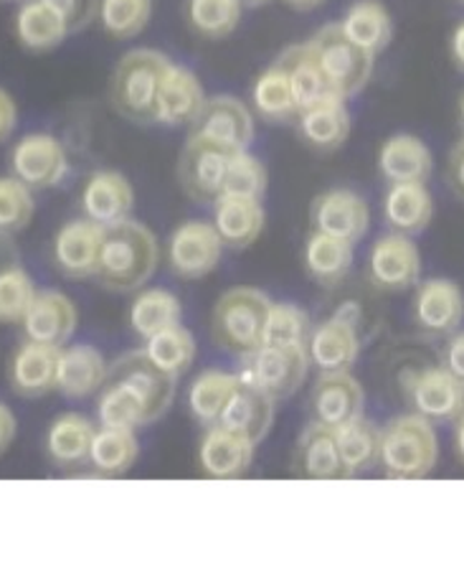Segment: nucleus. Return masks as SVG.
I'll use <instances>...</instances> for the list:
<instances>
[{
  "mask_svg": "<svg viewBox=\"0 0 464 569\" xmlns=\"http://www.w3.org/2000/svg\"><path fill=\"white\" fill-rule=\"evenodd\" d=\"M160 264V242L153 229L128 219L104 227V244L94 280L112 292H138L145 288Z\"/></svg>",
  "mask_w": 464,
  "mask_h": 569,
  "instance_id": "nucleus-1",
  "label": "nucleus"
},
{
  "mask_svg": "<svg viewBox=\"0 0 464 569\" xmlns=\"http://www.w3.org/2000/svg\"><path fill=\"white\" fill-rule=\"evenodd\" d=\"M171 61L168 53L148 47L124 51L110 77L112 110L135 124H155L158 89Z\"/></svg>",
  "mask_w": 464,
  "mask_h": 569,
  "instance_id": "nucleus-2",
  "label": "nucleus"
},
{
  "mask_svg": "<svg viewBox=\"0 0 464 569\" xmlns=\"http://www.w3.org/2000/svg\"><path fill=\"white\" fill-rule=\"evenodd\" d=\"M272 300L256 288H231L211 313V338L221 351L249 359L264 346V328Z\"/></svg>",
  "mask_w": 464,
  "mask_h": 569,
  "instance_id": "nucleus-3",
  "label": "nucleus"
},
{
  "mask_svg": "<svg viewBox=\"0 0 464 569\" xmlns=\"http://www.w3.org/2000/svg\"><path fill=\"white\" fill-rule=\"evenodd\" d=\"M440 460V438L434 422L408 412L399 415L381 427V460L383 473L394 480L426 478Z\"/></svg>",
  "mask_w": 464,
  "mask_h": 569,
  "instance_id": "nucleus-4",
  "label": "nucleus"
},
{
  "mask_svg": "<svg viewBox=\"0 0 464 569\" xmlns=\"http://www.w3.org/2000/svg\"><path fill=\"white\" fill-rule=\"evenodd\" d=\"M312 49H315V57L323 67L327 82L343 100H351V97L361 94L365 84L371 82L373 67H376V57H371L369 51L347 39L343 33L341 23H325L323 29L310 39Z\"/></svg>",
  "mask_w": 464,
  "mask_h": 569,
  "instance_id": "nucleus-5",
  "label": "nucleus"
},
{
  "mask_svg": "<svg viewBox=\"0 0 464 569\" xmlns=\"http://www.w3.org/2000/svg\"><path fill=\"white\" fill-rule=\"evenodd\" d=\"M234 153L236 150L189 132V140L178 158V183L183 193L201 207H213L224 193L229 163Z\"/></svg>",
  "mask_w": 464,
  "mask_h": 569,
  "instance_id": "nucleus-6",
  "label": "nucleus"
},
{
  "mask_svg": "<svg viewBox=\"0 0 464 569\" xmlns=\"http://www.w3.org/2000/svg\"><path fill=\"white\" fill-rule=\"evenodd\" d=\"M224 239L219 237L211 219H185L165 242L168 270L183 280H201L221 264Z\"/></svg>",
  "mask_w": 464,
  "mask_h": 569,
  "instance_id": "nucleus-7",
  "label": "nucleus"
},
{
  "mask_svg": "<svg viewBox=\"0 0 464 569\" xmlns=\"http://www.w3.org/2000/svg\"><path fill=\"white\" fill-rule=\"evenodd\" d=\"M241 379L252 381L274 402L292 397L305 385L307 371L312 367L307 346H262L249 356Z\"/></svg>",
  "mask_w": 464,
  "mask_h": 569,
  "instance_id": "nucleus-8",
  "label": "nucleus"
},
{
  "mask_svg": "<svg viewBox=\"0 0 464 569\" xmlns=\"http://www.w3.org/2000/svg\"><path fill=\"white\" fill-rule=\"evenodd\" d=\"M8 166L31 191H49L67 178L69 156L64 142L51 132H26L13 142Z\"/></svg>",
  "mask_w": 464,
  "mask_h": 569,
  "instance_id": "nucleus-9",
  "label": "nucleus"
},
{
  "mask_svg": "<svg viewBox=\"0 0 464 569\" xmlns=\"http://www.w3.org/2000/svg\"><path fill=\"white\" fill-rule=\"evenodd\" d=\"M369 278L373 288L386 292H404L422 282V252L414 237L386 231L369 252Z\"/></svg>",
  "mask_w": 464,
  "mask_h": 569,
  "instance_id": "nucleus-10",
  "label": "nucleus"
},
{
  "mask_svg": "<svg viewBox=\"0 0 464 569\" xmlns=\"http://www.w3.org/2000/svg\"><path fill=\"white\" fill-rule=\"evenodd\" d=\"M104 244V227L92 219H69L57 229L51 242L53 267L69 280H89L97 274Z\"/></svg>",
  "mask_w": 464,
  "mask_h": 569,
  "instance_id": "nucleus-11",
  "label": "nucleus"
},
{
  "mask_svg": "<svg viewBox=\"0 0 464 569\" xmlns=\"http://www.w3.org/2000/svg\"><path fill=\"white\" fill-rule=\"evenodd\" d=\"M312 231L359 244L371 229V207L365 196L353 189H327L310 203Z\"/></svg>",
  "mask_w": 464,
  "mask_h": 569,
  "instance_id": "nucleus-12",
  "label": "nucleus"
},
{
  "mask_svg": "<svg viewBox=\"0 0 464 569\" xmlns=\"http://www.w3.org/2000/svg\"><path fill=\"white\" fill-rule=\"evenodd\" d=\"M256 114L252 104L234 94L209 97L199 120L191 124L193 136L209 138L231 150H246L256 136Z\"/></svg>",
  "mask_w": 464,
  "mask_h": 569,
  "instance_id": "nucleus-13",
  "label": "nucleus"
},
{
  "mask_svg": "<svg viewBox=\"0 0 464 569\" xmlns=\"http://www.w3.org/2000/svg\"><path fill=\"white\" fill-rule=\"evenodd\" d=\"M79 209H82V217L92 219L94 224H120V221L132 219L135 189L124 173L102 168V171L87 176L82 191H79Z\"/></svg>",
  "mask_w": 464,
  "mask_h": 569,
  "instance_id": "nucleus-14",
  "label": "nucleus"
},
{
  "mask_svg": "<svg viewBox=\"0 0 464 569\" xmlns=\"http://www.w3.org/2000/svg\"><path fill=\"white\" fill-rule=\"evenodd\" d=\"M206 89L193 69L171 61L163 82L158 89L155 102V124L163 128H191L206 107Z\"/></svg>",
  "mask_w": 464,
  "mask_h": 569,
  "instance_id": "nucleus-15",
  "label": "nucleus"
},
{
  "mask_svg": "<svg viewBox=\"0 0 464 569\" xmlns=\"http://www.w3.org/2000/svg\"><path fill=\"white\" fill-rule=\"evenodd\" d=\"M363 407L365 391L351 371H320L315 387L310 391L312 422L337 430L361 417Z\"/></svg>",
  "mask_w": 464,
  "mask_h": 569,
  "instance_id": "nucleus-16",
  "label": "nucleus"
},
{
  "mask_svg": "<svg viewBox=\"0 0 464 569\" xmlns=\"http://www.w3.org/2000/svg\"><path fill=\"white\" fill-rule=\"evenodd\" d=\"M412 316L424 333L452 336L464 320V292L450 278L422 280L414 290Z\"/></svg>",
  "mask_w": 464,
  "mask_h": 569,
  "instance_id": "nucleus-17",
  "label": "nucleus"
},
{
  "mask_svg": "<svg viewBox=\"0 0 464 569\" xmlns=\"http://www.w3.org/2000/svg\"><path fill=\"white\" fill-rule=\"evenodd\" d=\"M79 313L74 300L61 290H39L23 318V336L47 346H67L77 331Z\"/></svg>",
  "mask_w": 464,
  "mask_h": 569,
  "instance_id": "nucleus-18",
  "label": "nucleus"
},
{
  "mask_svg": "<svg viewBox=\"0 0 464 569\" xmlns=\"http://www.w3.org/2000/svg\"><path fill=\"white\" fill-rule=\"evenodd\" d=\"M59 346H47L39 341H26L18 346L8 363V381L18 397L36 399L57 391Z\"/></svg>",
  "mask_w": 464,
  "mask_h": 569,
  "instance_id": "nucleus-19",
  "label": "nucleus"
},
{
  "mask_svg": "<svg viewBox=\"0 0 464 569\" xmlns=\"http://www.w3.org/2000/svg\"><path fill=\"white\" fill-rule=\"evenodd\" d=\"M256 442L244 435L229 430L224 425L206 427L199 445V466L203 473L216 480H231L244 476L252 466Z\"/></svg>",
  "mask_w": 464,
  "mask_h": 569,
  "instance_id": "nucleus-20",
  "label": "nucleus"
},
{
  "mask_svg": "<svg viewBox=\"0 0 464 569\" xmlns=\"http://www.w3.org/2000/svg\"><path fill=\"white\" fill-rule=\"evenodd\" d=\"M107 379L124 381V385L135 389L138 395L148 402L155 420H160V417L168 412V407L173 405L175 379L171 373H165L163 369L155 367V363L150 361V356L145 353V349L120 356V359L110 367Z\"/></svg>",
  "mask_w": 464,
  "mask_h": 569,
  "instance_id": "nucleus-21",
  "label": "nucleus"
},
{
  "mask_svg": "<svg viewBox=\"0 0 464 569\" xmlns=\"http://www.w3.org/2000/svg\"><path fill=\"white\" fill-rule=\"evenodd\" d=\"M312 367L320 371H351L359 361L361 338L355 323L345 316H330L312 328L307 341Z\"/></svg>",
  "mask_w": 464,
  "mask_h": 569,
  "instance_id": "nucleus-22",
  "label": "nucleus"
},
{
  "mask_svg": "<svg viewBox=\"0 0 464 569\" xmlns=\"http://www.w3.org/2000/svg\"><path fill=\"white\" fill-rule=\"evenodd\" d=\"M464 385L444 367L418 371L408 381V402L430 422H454L460 415Z\"/></svg>",
  "mask_w": 464,
  "mask_h": 569,
  "instance_id": "nucleus-23",
  "label": "nucleus"
},
{
  "mask_svg": "<svg viewBox=\"0 0 464 569\" xmlns=\"http://www.w3.org/2000/svg\"><path fill=\"white\" fill-rule=\"evenodd\" d=\"M13 36L21 49L31 53H49L59 49L71 31L61 13L47 0H21L13 13Z\"/></svg>",
  "mask_w": 464,
  "mask_h": 569,
  "instance_id": "nucleus-24",
  "label": "nucleus"
},
{
  "mask_svg": "<svg viewBox=\"0 0 464 569\" xmlns=\"http://www.w3.org/2000/svg\"><path fill=\"white\" fill-rule=\"evenodd\" d=\"M379 171L386 183H426L434 171V156L422 138L396 132L381 142Z\"/></svg>",
  "mask_w": 464,
  "mask_h": 569,
  "instance_id": "nucleus-25",
  "label": "nucleus"
},
{
  "mask_svg": "<svg viewBox=\"0 0 464 569\" xmlns=\"http://www.w3.org/2000/svg\"><path fill=\"white\" fill-rule=\"evenodd\" d=\"M110 363L104 361L100 349L89 343L61 346L59 369H57V391L69 399H84L97 395L104 387Z\"/></svg>",
  "mask_w": 464,
  "mask_h": 569,
  "instance_id": "nucleus-26",
  "label": "nucleus"
},
{
  "mask_svg": "<svg viewBox=\"0 0 464 569\" xmlns=\"http://www.w3.org/2000/svg\"><path fill=\"white\" fill-rule=\"evenodd\" d=\"M213 227H216L219 237L224 239L226 249H241L252 247L266 227V211L262 201L256 199H241V196H219L213 203Z\"/></svg>",
  "mask_w": 464,
  "mask_h": 569,
  "instance_id": "nucleus-27",
  "label": "nucleus"
},
{
  "mask_svg": "<svg viewBox=\"0 0 464 569\" xmlns=\"http://www.w3.org/2000/svg\"><path fill=\"white\" fill-rule=\"evenodd\" d=\"M381 209L389 231L406 237L422 234L434 219V199L426 183H389Z\"/></svg>",
  "mask_w": 464,
  "mask_h": 569,
  "instance_id": "nucleus-28",
  "label": "nucleus"
},
{
  "mask_svg": "<svg viewBox=\"0 0 464 569\" xmlns=\"http://www.w3.org/2000/svg\"><path fill=\"white\" fill-rule=\"evenodd\" d=\"M297 130L300 138L305 140L310 148L320 150V153L341 150L353 130V118L351 110H347V100H343V97H330L325 102L307 107V110L300 112Z\"/></svg>",
  "mask_w": 464,
  "mask_h": 569,
  "instance_id": "nucleus-29",
  "label": "nucleus"
},
{
  "mask_svg": "<svg viewBox=\"0 0 464 569\" xmlns=\"http://www.w3.org/2000/svg\"><path fill=\"white\" fill-rule=\"evenodd\" d=\"M292 470L307 480H337L343 478L341 450H337L335 430L320 422H310L294 445Z\"/></svg>",
  "mask_w": 464,
  "mask_h": 569,
  "instance_id": "nucleus-30",
  "label": "nucleus"
},
{
  "mask_svg": "<svg viewBox=\"0 0 464 569\" xmlns=\"http://www.w3.org/2000/svg\"><path fill=\"white\" fill-rule=\"evenodd\" d=\"M252 110L259 120L270 124H290L297 122L300 107L294 100L292 82L284 61L276 57L270 67L259 71L252 84Z\"/></svg>",
  "mask_w": 464,
  "mask_h": 569,
  "instance_id": "nucleus-31",
  "label": "nucleus"
},
{
  "mask_svg": "<svg viewBox=\"0 0 464 569\" xmlns=\"http://www.w3.org/2000/svg\"><path fill=\"white\" fill-rule=\"evenodd\" d=\"M274 405L276 402L270 395H264L252 381L241 379L236 391L229 399L224 415H221L219 425H224L229 430L244 435V438L259 445L272 430Z\"/></svg>",
  "mask_w": 464,
  "mask_h": 569,
  "instance_id": "nucleus-32",
  "label": "nucleus"
},
{
  "mask_svg": "<svg viewBox=\"0 0 464 569\" xmlns=\"http://www.w3.org/2000/svg\"><path fill=\"white\" fill-rule=\"evenodd\" d=\"M97 427L79 412H64L49 425L47 452L53 466L61 470H74L89 466Z\"/></svg>",
  "mask_w": 464,
  "mask_h": 569,
  "instance_id": "nucleus-33",
  "label": "nucleus"
},
{
  "mask_svg": "<svg viewBox=\"0 0 464 569\" xmlns=\"http://www.w3.org/2000/svg\"><path fill=\"white\" fill-rule=\"evenodd\" d=\"M355 257V244L345 239L323 234V231H310L302 264H305L307 278L320 288H337L351 272Z\"/></svg>",
  "mask_w": 464,
  "mask_h": 569,
  "instance_id": "nucleus-34",
  "label": "nucleus"
},
{
  "mask_svg": "<svg viewBox=\"0 0 464 569\" xmlns=\"http://www.w3.org/2000/svg\"><path fill=\"white\" fill-rule=\"evenodd\" d=\"M337 23H341L347 39L355 47L369 51L371 57L386 51L391 39H394V18L381 0H353Z\"/></svg>",
  "mask_w": 464,
  "mask_h": 569,
  "instance_id": "nucleus-35",
  "label": "nucleus"
},
{
  "mask_svg": "<svg viewBox=\"0 0 464 569\" xmlns=\"http://www.w3.org/2000/svg\"><path fill=\"white\" fill-rule=\"evenodd\" d=\"M280 59L284 61V67H288L292 92H294V100H297L300 112L307 110V107H315L320 102L330 100V97H341L333 89V84L327 82L325 71L320 67L310 39L302 43H294V47H288L280 53Z\"/></svg>",
  "mask_w": 464,
  "mask_h": 569,
  "instance_id": "nucleus-36",
  "label": "nucleus"
},
{
  "mask_svg": "<svg viewBox=\"0 0 464 569\" xmlns=\"http://www.w3.org/2000/svg\"><path fill=\"white\" fill-rule=\"evenodd\" d=\"M337 450H341L343 478H355L369 473L381 460V427L365 417H355L335 430Z\"/></svg>",
  "mask_w": 464,
  "mask_h": 569,
  "instance_id": "nucleus-37",
  "label": "nucleus"
},
{
  "mask_svg": "<svg viewBox=\"0 0 464 569\" xmlns=\"http://www.w3.org/2000/svg\"><path fill=\"white\" fill-rule=\"evenodd\" d=\"M183 306L175 292L165 288H140L128 310V323L140 338H153L175 323H181Z\"/></svg>",
  "mask_w": 464,
  "mask_h": 569,
  "instance_id": "nucleus-38",
  "label": "nucleus"
},
{
  "mask_svg": "<svg viewBox=\"0 0 464 569\" xmlns=\"http://www.w3.org/2000/svg\"><path fill=\"white\" fill-rule=\"evenodd\" d=\"M140 456V442L135 430L128 427H107L100 425L92 440V452H89V466L94 473L114 478L124 476L135 466Z\"/></svg>",
  "mask_w": 464,
  "mask_h": 569,
  "instance_id": "nucleus-39",
  "label": "nucleus"
},
{
  "mask_svg": "<svg viewBox=\"0 0 464 569\" xmlns=\"http://www.w3.org/2000/svg\"><path fill=\"white\" fill-rule=\"evenodd\" d=\"M241 377L231 371L209 369L201 371L189 387V412L201 427H213L221 422V415L229 405L231 395L239 387Z\"/></svg>",
  "mask_w": 464,
  "mask_h": 569,
  "instance_id": "nucleus-40",
  "label": "nucleus"
},
{
  "mask_svg": "<svg viewBox=\"0 0 464 569\" xmlns=\"http://www.w3.org/2000/svg\"><path fill=\"white\" fill-rule=\"evenodd\" d=\"M97 417H100V425L128 427V430H138V427L155 422L145 399H142L130 385H124V381L118 379H107L104 387L100 389Z\"/></svg>",
  "mask_w": 464,
  "mask_h": 569,
  "instance_id": "nucleus-41",
  "label": "nucleus"
},
{
  "mask_svg": "<svg viewBox=\"0 0 464 569\" xmlns=\"http://www.w3.org/2000/svg\"><path fill=\"white\" fill-rule=\"evenodd\" d=\"M241 0H189L185 23L203 41H221L234 33L241 23Z\"/></svg>",
  "mask_w": 464,
  "mask_h": 569,
  "instance_id": "nucleus-42",
  "label": "nucleus"
},
{
  "mask_svg": "<svg viewBox=\"0 0 464 569\" xmlns=\"http://www.w3.org/2000/svg\"><path fill=\"white\" fill-rule=\"evenodd\" d=\"M153 18V0H100L97 21L114 41H132L148 29Z\"/></svg>",
  "mask_w": 464,
  "mask_h": 569,
  "instance_id": "nucleus-43",
  "label": "nucleus"
},
{
  "mask_svg": "<svg viewBox=\"0 0 464 569\" xmlns=\"http://www.w3.org/2000/svg\"><path fill=\"white\" fill-rule=\"evenodd\" d=\"M145 353L150 356V361H153L155 367H160L165 373H171L173 379L183 377V373L193 367V359H195L193 333L185 326L175 323L171 328H165V331L155 333L153 338H148Z\"/></svg>",
  "mask_w": 464,
  "mask_h": 569,
  "instance_id": "nucleus-44",
  "label": "nucleus"
},
{
  "mask_svg": "<svg viewBox=\"0 0 464 569\" xmlns=\"http://www.w3.org/2000/svg\"><path fill=\"white\" fill-rule=\"evenodd\" d=\"M312 320L305 308L294 302H272L264 328V346H307Z\"/></svg>",
  "mask_w": 464,
  "mask_h": 569,
  "instance_id": "nucleus-45",
  "label": "nucleus"
},
{
  "mask_svg": "<svg viewBox=\"0 0 464 569\" xmlns=\"http://www.w3.org/2000/svg\"><path fill=\"white\" fill-rule=\"evenodd\" d=\"M36 292H39L36 290V282L23 270L21 262L11 264L6 272H0V323L21 326Z\"/></svg>",
  "mask_w": 464,
  "mask_h": 569,
  "instance_id": "nucleus-46",
  "label": "nucleus"
},
{
  "mask_svg": "<svg viewBox=\"0 0 464 569\" xmlns=\"http://www.w3.org/2000/svg\"><path fill=\"white\" fill-rule=\"evenodd\" d=\"M270 186V173H266L264 160L254 156L252 150H236L231 156L224 193L226 196H241V199H256L262 201ZM221 193V196H224Z\"/></svg>",
  "mask_w": 464,
  "mask_h": 569,
  "instance_id": "nucleus-47",
  "label": "nucleus"
},
{
  "mask_svg": "<svg viewBox=\"0 0 464 569\" xmlns=\"http://www.w3.org/2000/svg\"><path fill=\"white\" fill-rule=\"evenodd\" d=\"M36 213L33 191L13 173L0 176V231L3 234H18L29 229Z\"/></svg>",
  "mask_w": 464,
  "mask_h": 569,
  "instance_id": "nucleus-48",
  "label": "nucleus"
},
{
  "mask_svg": "<svg viewBox=\"0 0 464 569\" xmlns=\"http://www.w3.org/2000/svg\"><path fill=\"white\" fill-rule=\"evenodd\" d=\"M47 3L57 8L71 33L84 31L89 23L97 21V8H100V0H47Z\"/></svg>",
  "mask_w": 464,
  "mask_h": 569,
  "instance_id": "nucleus-49",
  "label": "nucleus"
},
{
  "mask_svg": "<svg viewBox=\"0 0 464 569\" xmlns=\"http://www.w3.org/2000/svg\"><path fill=\"white\" fill-rule=\"evenodd\" d=\"M444 369H447L452 377H457L464 385V331H454L447 341V349H444Z\"/></svg>",
  "mask_w": 464,
  "mask_h": 569,
  "instance_id": "nucleus-50",
  "label": "nucleus"
},
{
  "mask_svg": "<svg viewBox=\"0 0 464 569\" xmlns=\"http://www.w3.org/2000/svg\"><path fill=\"white\" fill-rule=\"evenodd\" d=\"M447 183L452 193L464 201V138L452 148L447 158Z\"/></svg>",
  "mask_w": 464,
  "mask_h": 569,
  "instance_id": "nucleus-51",
  "label": "nucleus"
},
{
  "mask_svg": "<svg viewBox=\"0 0 464 569\" xmlns=\"http://www.w3.org/2000/svg\"><path fill=\"white\" fill-rule=\"evenodd\" d=\"M18 124V104L8 89L0 87V142L11 140Z\"/></svg>",
  "mask_w": 464,
  "mask_h": 569,
  "instance_id": "nucleus-52",
  "label": "nucleus"
},
{
  "mask_svg": "<svg viewBox=\"0 0 464 569\" xmlns=\"http://www.w3.org/2000/svg\"><path fill=\"white\" fill-rule=\"evenodd\" d=\"M16 430H18V422H16L13 409L0 402V456L11 448V442L16 440Z\"/></svg>",
  "mask_w": 464,
  "mask_h": 569,
  "instance_id": "nucleus-53",
  "label": "nucleus"
},
{
  "mask_svg": "<svg viewBox=\"0 0 464 569\" xmlns=\"http://www.w3.org/2000/svg\"><path fill=\"white\" fill-rule=\"evenodd\" d=\"M21 262V254H18V247L11 234H3L0 231V272H6L8 267Z\"/></svg>",
  "mask_w": 464,
  "mask_h": 569,
  "instance_id": "nucleus-54",
  "label": "nucleus"
},
{
  "mask_svg": "<svg viewBox=\"0 0 464 569\" xmlns=\"http://www.w3.org/2000/svg\"><path fill=\"white\" fill-rule=\"evenodd\" d=\"M450 57L454 61V67L464 71V21L454 26V31L450 36Z\"/></svg>",
  "mask_w": 464,
  "mask_h": 569,
  "instance_id": "nucleus-55",
  "label": "nucleus"
},
{
  "mask_svg": "<svg viewBox=\"0 0 464 569\" xmlns=\"http://www.w3.org/2000/svg\"><path fill=\"white\" fill-rule=\"evenodd\" d=\"M282 3L292 8V11L307 13V11H317V8H323L327 0H282Z\"/></svg>",
  "mask_w": 464,
  "mask_h": 569,
  "instance_id": "nucleus-56",
  "label": "nucleus"
},
{
  "mask_svg": "<svg viewBox=\"0 0 464 569\" xmlns=\"http://www.w3.org/2000/svg\"><path fill=\"white\" fill-rule=\"evenodd\" d=\"M454 452H457V458L464 466V420L454 422Z\"/></svg>",
  "mask_w": 464,
  "mask_h": 569,
  "instance_id": "nucleus-57",
  "label": "nucleus"
},
{
  "mask_svg": "<svg viewBox=\"0 0 464 569\" xmlns=\"http://www.w3.org/2000/svg\"><path fill=\"white\" fill-rule=\"evenodd\" d=\"M241 3H244L246 8H262L266 3H272V0H241Z\"/></svg>",
  "mask_w": 464,
  "mask_h": 569,
  "instance_id": "nucleus-58",
  "label": "nucleus"
},
{
  "mask_svg": "<svg viewBox=\"0 0 464 569\" xmlns=\"http://www.w3.org/2000/svg\"><path fill=\"white\" fill-rule=\"evenodd\" d=\"M457 420H464V389H462V402H460V415H457ZM454 420V422H457Z\"/></svg>",
  "mask_w": 464,
  "mask_h": 569,
  "instance_id": "nucleus-59",
  "label": "nucleus"
},
{
  "mask_svg": "<svg viewBox=\"0 0 464 569\" xmlns=\"http://www.w3.org/2000/svg\"><path fill=\"white\" fill-rule=\"evenodd\" d=\"M460 122H462V128H464V94H462V100H460Z\"/></svg>",
  "mask_w": 464,
  "mask_h": 569,
  "instance_id": "nucleus-60",
  "label": "nucleus"
},
{
  "mask_svg": "<svg viewBox=\"0 0 464 569\" xmlns=\"http://www.w3.org/2000/svg\"><path fill=\"white\" fill-rule=\"evenodd\" d=\"M0 3H21V0H0Z\"/></svg>",
  "mask_w": 464,
  "mask_h": 569,
  "instance_id": "nucleus-61",
  "label": "nucleus"
},
{
  "mask_svg": "<svg viewBox=\"0 0 464 569\" xmlns=\"http://www.w3.org/2000/svg\"><path fill=\"white\" fill-rule=\"evenodd\" d=\"M460 3H464V0H460Z\"/></svg>",
  "mask_w": 464,
  "mask_h": 569,
  "instance_id": "nucleus-62",
  "label": "nucleus"
}]
</instances>
